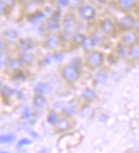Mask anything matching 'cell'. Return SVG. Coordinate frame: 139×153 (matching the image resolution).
Returning a JSON list of instances; mask_svg holds the SVG:
<instances>
[{"mask_svg":"<svg viewBox=\"0 0 139 153\" xmlns=\"http://www.w3.org/2000/svg\"><path fill=\"white\" fill-rule=\"evenodd\" d=\"M63 26V33L66 36H71L73 33H76L78 28V22L76 16L73 13H68L63 18L62 22Z\"/></svg>","mask_w":139,"mask_h":153,"instance_id":"cell-1","label":"cell"},{"mask_svg":"<svg viewBox=\"0 0 139 153\" xmlns=\"http://www.w3.org/2000/svg\"><path fill=\"white\" fill-rule=\"evenodd\" d=\"M79 69L74 64H68L64 66L61 70V76L62 78L68 82H75L79 77Z\"/></svg>","mask_w":139,"mask_h":153,"instance_id":"cell-2","label":"cell"},{"mask_svg":"<svg viewBox=\"0 0 139 153\" xmlns=\"http://www.w3.org/2000/svg\"><path fill=\"white\" fill-rule=\"evenodd\" d=\"M78 13L80 18L86 22L92 21L97 16V10L90 4L81 5L78 8Z\"/></svg>","mask_w":139,"mask_h":153,"instance_id":"cell-3","label":"cell"},{"mask_svg":"<svg viewBox=\"0 0 139 153\" xmlns=\"http://www.w3.org/2000/svg\"><path fill=\"white\" fill-rule=\"evenodd\" d=\"M61 13V12L60 10H57L49 17L47 22H46V27L49 30L53 31V32L60 30Z\"/></svg>","mask_w":139,"mask_h":153,"instance_id":"cell-4","label":"cell"},{"mask_svg":"<svg viewBox=\"0 0 139 153\" xmlns=\"http://www.w3.org/2000/svg\"><path fill=\"white\" fill-rule=\"evenodd\" d=\"M103 62V53L99 51H92L87 57V63L91 68L100 67Z\"/></svg>","mask_w":139,"mask_h":153,"instance_id":"cell-5","label":"cell"},{"mask_svg":"<svg viewBox=\"0 0 139 153\" xmlns=\"http://www.w3.org/2000/svg\"><path fill=\"white\" fill-rule=\"evenodd\" d=\"M135 22L136 20L133 18L132 16L126 15L123 17H121L119 21V27L122 30H130L133 27H135Z\"/></svg>","mask_w":139,"mask_h":153,"instance_id":"cell-6","label":"cell"},{"mask_svg":"<svg viewBox=\"0 0 139 153\" xmlns=\"http://www.w3.org/2000/svg\"><path fill=\"white\" fill-rule=\"evenodd\" d=\"M100 29L103 33L110 34L115 29V22L109 18L103 19V21L100 22Z\"/></svg>","mask_w":139,"mask_h":153,"instance_id":"cell-7","label":"cell"},{"mask_svg":"<svg viewBox=\"0 0 139 153\" xmlns=\"http://www.w3.org/2000/svg\"><path fill=\"white\" fill-rule=\"evenodd\" d=\"M18 47L23 51H29L34 48V41L29 38L21 39L18 41Z\"/></svg>","mask_w":139,"mask_h":153,"instance_id":"cell-8","label":"cell"},{"mask_svg":"<svg viewBox=\"0 0 139 153\" xmlns=\"http://www.w3.org/2000/svg\"><path fill=\"white\" fill-rule=\"evenodd\" d=\"M45 17V14L44 13L42 10H35L31 12L28 16H27V20L28 22L33 23V24H37L38 22H40L41 21H43Z\"/></svg>","mask_w":139,"mask_h":153,"instance_id":"cell-9","label":"cell"},{"mask_svg":"<svg viewBox=\"0 0 139 153\" xmlns=\"http://www.w3.org/2000/svg\"><path fill=\"white\" fill-rule=\"evenodd\" d=\"M45 45L50 49H56L60 45V39L55 34H50L46 38Z\"/></svg>","mask_w":139,"mask_h":153,"instance_id":"cell-10","label":"cell"},{"mask_svg":"<svg viewBox=\"0 0 139 153\" xmlns=\"http://www.w3.org/2000/svg\"><path fill=\"white\" fill-rule=\"evenodd\" d=\"M46 104H47V99L42 94H36L33 98V105L37 110L44 108Z\"/></svg>","mask_w":139,"mask_h":153,"instance_id":"cell-11","label":"cell"},{"mask_svg":"<svg viewBox=\"0 0 139 153\" xmlns=\"http://www.w3.org/2000/svg\"><path fill=\"white\" fill-rule=\"evenodd\" d=\"M16 0H1L0 2V10L2 14H7L11 10L13 7L15 6Z\"/></svg>","mask_w":139,"mask_h":153,"instance_id":"cell-12","label":"cell"},{"mask_svg":"<svg viewBox=\"0 0 139 153\" xmlns=\"http://www.w3.org/2000/svg\"><path fill=\"white\" fill-rule=\"evenodd\" d=\"M137 0H118V4L124 10H131L136 6Z\"/></svg>","mask_w":139,"mask_h":153,"instance_id":"cell-13","label":"cell"},{"mask_svg":"<svg viewBox=\"0 0 139 153\" xmlns=\"http://www.w3.org/2000/svg\"><path fill=\"white\" fill-rule=\"evenodd\" d=\"M55 128L57 129V131H66L71 128V123L65 118H62V119H59L57 121V123L55 124Z\"/></svg>","mask_w":139,"mask_h":153,"instance_id":"cell-14","label":"cell"},{"mask_svg":"<svg viewBox=\"0 0 139 153\" xmlns=\"http://www.w3.org/2000/svg\"><path fill=\"white\" fill-rule=\"evenodd\" d=\"M51 91V86L49 85L48 83H39L36 86V87L34 88V92L36 94H42L44 95L46 93Z\"/></svg>","mask_w":139,"mask_h":153,"instance_id":"cell-15","label":"cell"},{"mask_svg":"<svg viewBox=\"0 0 139 153\" xmlns=\"http://www.w3.org/2000/svg\"><path fill=\"white\" fill-rule=\"evenodd\" d=\"M3 36H4V39L5 40L12 42V41H16L18 39L19 34L16 31L12 30V29H8V30H5L4 32Z\"/></svg>","mask_w":139,"mask_h":153,"instance_id":"cell-16","label":"cell"},{"mask_svg":"<svg viewBox=\"0 0 139 153\" xmlns=\"http://www.w3.org/2000/svg\"><path fill=\"white\" fill-rule=\"evenodd\" d=\"M82 97L85 101L91 102V101H93V100H95L97 98V93L94 90L87 87V88H85L83 93H82Z\"/></svg>","mask_w":139,"mask_h":153,"instance_id":"cell-17","label":"cell"},{"mask_svg":"<svg viewBox=\"0 0 139 153\" xmlns=\"http://www.w3.org/2000/svg\"><path fill=\"white\" fill-rule=\"evenodd\" d=\"M96 45V43L94 41V39H92V37H85L83 44H82V47L84 48L86 52H90L94 48V46Z\"/></svg>","mask_w":139,"mask_h":153,"instance_id":"cell-18","label":"cell"},{"mask_svg":"<svg viewBox=\"0 0 139 153\" xmlns=\"http://www.w3.org/2000/svg\"><path fill=\"white\" fill-rule=\"evenodd\" d=\"M23 65V62L21 60V58L18 59H12V60H10L9 63H8V68L10 70V71H17L19 70L20 68H21V66Z\"/></svg>","mask_w":139,"mask_h":153,"instance_id":"cell-19","label":"cell"},{"mask_svg":"<svg viewBox=\"0 0 139 153\" xmlns=\"http://www.w3.org/2000/svg\"><path fill=\"white\" fill-rule=\"evenodd\" d=\"M129 50L130 48L127 47L126 44H119L116 49V52L121 57L126 58L129 56Z\"/></svg>","mask_w":139,"mask_h":153,"instance_id":"cell-20","label":"cell"},{"mask_svg":"<svg viewBox=\"0 0 139 153\" xmlns=\"http://www.w3.org/2000/svg\"><path fill=\"white\" fill-rule=\"evenodd\" d=\"M136 40H137V36L134 33H127L122 37L123 43L126 44V45H133L136 42Z\"/></svg>","mask_w":139,"mask_h":153,"instance_id":"cell-21","label":"cell"},{"mask_svg":"<svg viewBox=\"0 0 139 153\" xmlns=\"http://www.w3.org/2000/svg\"><path fill=\"white\" fill-rule=\"evenodd\" d=\"M1 90H2V96L3 98H4V99L10 98L13 95H16V89L11 88L8 86H3Z\"/></svg>","mask_w":139,"mask_h":153,"instance_id":"cell-22","label":"cell"},{"mask_svg":"<svg viewBox=\"0 0 139 153\" xmlns=\"http://www.w3.org/2000/svg\"><path fill=\"white\" fill-rule=\"evenodd\" d=\"M21 60L22 61V62L24 64H31L33 62V59H34V56L30 52H27V51H24L23 53H21V55L20 56Z\"/></svg>","mask_w":139,"mask_h":153,"instance_id":"cell-23","label":"cell"},{"mask_svg":"<svg viewBox=\"0 0 139 153\" xmlns=\"http://www.w3.org/2000/svg\"><path fill=\"white\" fill-rule=\"evenodd\" d=\"M85 38V36L84 34H82L80 33H75L72 35V41H73V43L77 45H82Z\"/></svg>","mask_w":139,"mask_h":153,"instance_id":"cell-24","label":"cell"},{"mask_svg":"<svg viewBox=\"0 0 139 153\" xmlns=\"http://www.w3.org/2000/svg\"><path fill=\"white\" fill-rule=\"evenodd\" d=\"M59 120V117H58V114L55 111H50L48 114V117H47V123L50 125H55V123H57V121Z\"/></svg>","mask_w":139,"mask_h":153,"instance_id":"cell-25","label":"cell"},{"mask_svg":"<svg viewBox=\"0 0 139 153\" xmlns=\"http://www.w3.org/2000/svg\"><path fill=\"white\" fill-rule=\"evenodd\" d=\"M16 136L11 134H3L0 137V142L2 144H10L12 143L15 140Z\"/></svg>","mask_w":139,"mask_h":153,"instance_id":"cell-26","label":"cell"},{"mask_svg":"<svg viewBox=\"0 0 139 153\" xmlns=\"http://www.w3.org/2000/svg\"><path fill=\"white\" fill-rule=\"evenodd\" d=\"M129 56L135 60L139 59V46L138 45L132 46L129 50Z\"/></svg>","mask_w":139,"mask_h":153,"instance_id":"cell-27","label":"cell"},{"mask_svg":"<svg viewBox=\"0 0 139 153\" xmlns=\"http://www.w3.org/2000/svg\"><path fill=\"white\" fill-rule=\"evenodd\" d=\"M26 78H27L26 74L21 70L16 71V73L14 74L12 76V79L16 81H23V80H26Z\"/></svg>","mask_w":139,"mask_h":153,"instance_id":"cell-28","label":"cell"},{"mask_svg":"<svg viewBox=\"0 0 139 153\" xmlns=\"http://www.w3.org/2000/svg\"><path fill=\"white\" fill-rule=\"evenodd\" d=\"M80 113H81L82 117H89L92 115L93 110L91 109V106H89V105H85V106L82 107V109L80 110Z\"/></svg>","mask_w":139,"mask_h":153,"instance_id":"cell-29","label":"cell"},{"mask_svg":"<svg viewBox=\"0 0 139 153\" xmlns=\"http://www.w3.org/2000/svg\"><path fill=\"white\" fill-rule=\"evenodd\" d=\"M10 58H9V56L7 55V53L4 51H1V66L2 67H5L8 66V63L10 62Z\"/></svg>","mask_w":139,"mask_h":153,"instance_id":"cell-30","label":"cell"},{"mask_svg":"<svg viewBox=\"0 0 139 153\" xmlns=\"http://www.w3.org/2000/svg\"><path fill=\"white\" fill-rule=\"evenodd\" d=\"M62 112L64 115H66L67 117H72L75 113V108L73 106H67L62 109Z\"/></svg>","mask_w":139,"mask_h":153,"instance_id":"cell-31","label":"cell"},{"mask_svg":"<svg viewBox=\"0 0 139 153\" xmlns=\"http://www.w3.org/2000/svg\"><path fill=\"white\" fill-rule=\"evenodd\" d=\"M31 144H32V140H31L30 139L22 138V139H21L18 141L16 146H17V148H21V147L25 146H28V145H31Z\"/></svg>","mask_w":139,"mask_h":153,"instance_id":"cell-32","label":"cell"},{"mask_svg":"<svg viewBox=\"0 0 139 153\" xmlns=\"http://www.w3.org/2000/svg\"><path fill=\"white\" fill-rule=\"evenodd\" d=\"M103 33H95L93 35H92V39H94V41H95V43L96 45L98 43H101V42H103V39H104V37H103Z\"/></svg>","mask_w":139,"mask_h":153,"instance_id":"cell-33","label":"cell"},{"mask_svg":"<svg viewBox=\"0 0 139 153\" xmlns=\"http://www.w3.org/2000/svg\"><path fill=\"white\" fill-rule=\"evenodd\" d=\"M106 79H107V75L104 73H102V72L97 74V75L95 77V80L97 84H102L106 80Z\"/></svg>","mask_w":139,"mask_h":153,"instance_id":"cell-34","label":"cell"},{"mask_svg":"<svg viewBox=\"0 0 139 153\" xmlns=\"http://www.w3.org/2000/svg\"><path fill=\"white\" fill-rule=\"evenodd\" d=\"M82 0H68V6L71 8H79L81 6Z\"/></svg>","mask_w":139,"mask_h":153,"instance_id":"cell-35","label":"cell"},{"mask_svg":"<svg viewBox=\"0 0 139 153\" xmlns=\"http://www.w3.org/2000/svg\"><path fill=\"white\" fill-rule=\"evenodd\" d=\"M32 111L29 108H25L24 110H23V112H22V114H21V117L23 118V119H29L32 117Z\"/></svg>","mask_w":139,"mask_h":153,"instance_id":"cell-36","label":"cell"},{"mask_svg":"<svg viewBox=\"0 0 139 153\" xmlns=\"http://www.w3.org/2000/svg\"><path fill=\"white\" fill-rule=\"evenodd\" d=\"M56 5L59 8H66L68 7V0H55Z\"/></svg>","mask_w":139,"mask_h":153,"instance_id":"cell-37","label":"cell"},{"mask_svg":"<svg viewBox=\"0 0 139 153\" xmlns=\"http://www.w3.org/2000/svg\"><path fill=\"white\" fill-rule=\"evenodd\" d=\"M51 57L52 60H54L55 62H61L64 58V56L62 53H53Z\"/></svg>","mask_w":139,"mask_h":153,"instance_id":"cell-38","label":"cell"},{"mask_svg":"<svg viewBox=\"0 0 139 153\" xmlns=\"http://www.w3.org/2000/svg\"><path fill=\"white\" fill-rule=\"evenodd\" d=\"M16 95H17V98L19 99H22L24 98V93L21 90H16Z\"/></svg>","mask_w":139,"mask_h":153,"instance_id":"cell-39","label":"cell"},{"mask_svg":"<svg viewBox=\"0 0 139 153\" xmlns=\"http://www.w3.org/2000/svg\"><path fill=\"white\" fill-rule=\"evenodd\" d=\"M30 134L32 135L34 139H38V138H39V134H38V133H36L35 131H33H33H30Z\"/></svg>","mask_w":139,"mask_h":153,"instance_id":"cell-40","label":"cell"},{"mask_svg":"<svg viewBox=\"0 0 139 153\" xmlns=\"http://www.w3.org/2000/svg\"><path fill=\"white\" fill-rule=\"evenodd\" d=\"M21 4H24L25 5H27V4H31V3H33V1L32 0H19Z\"/></svg>","mask_w":139,"mask_h":153,"instance_id":"cell-41","label":"cell"},{"mask_svg":"<svg viewBox=\"0 0 139 153\" xmlns=\"http://www.w3.org/2000/svg\"><path fill=\"white\" fill-rule=\"evenodd\" d=\"M135 27L137 31L139 33V18H138L136 20V22H135Z\"/></svg>","mask_w":139,"mask_h":153,"instance_id":"cell-42","label":"cell"},{"mask_svg":"<svg viewBox=\"0 0 139 153\" xmlns=\"http://www.w3.org/2000/svg\"><path fill=\"white\" fill-rule=\"evenodd\" d=\"M32 1L33 3H35V4H42L45 0H32Z\"/></svg>","mask_w":139,"mask_h":153,"instance_id":"cell-43","label":"cell"},{"mask_svg":"<svg viewBox=\"0 0 139 153\" xmlns=\"http://www.w3.org/2000/svg\"><path fill=\"white\" fill-rule=\"evenodd\" d=\"M94 1H96V2L101 4H105L107 2V0H94Z\"/></svg>","mask_w":139,"mask_h":153,"instance_id":"cell-44","label":"cell"}]
</instances>
